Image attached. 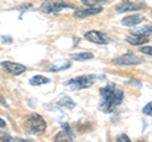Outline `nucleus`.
<instances>
[{"mask_svg":"<svg viewBox=\"0 0 152 142\" xmlns=\"http://www.w3.org/2000/svg\"><path fill=\"white\" fill-rule=\"evenodd\" d=\"M103 12V8L100 7H89L86 9H77L74 12V17L77 18V19H84L86 17H90V15H95V14H99Z\"/></svg>","mask_w":152,"mask_h":142,"instance_id":"6e6552de","label":"nucleus"},{"mask_svg":"<svg viewBox=\"0 0 152 142\" xmlns=\"http://www.w3.org/2000/svg\"><path fill=\"white\" fill-rule=\"evenodd\" d=\"M72 135H70L69 133V131H61L58 135H57L55 137V140L56 141H71L72 140Z\"/></svg>","mask_w":152,"mask_h":142,"instance_id":"f3484780","label":"nucleus"},{"mask_svg":"<svg viewBox=\"0 0 152 142\" xmlns=\"http://www.w3.org/2000/svg\"><path fill=\"white\" fill-rule=\"evenodd\" d=\"M71 66V62L67 60H57L55 62L50 64L46 67L47 71H61V70H66Z\"/></svg>","mask_w":152,"mask_h":142,"instance_id":"f8f14e48","label":"nucleus"},{"mask_svg":"<svg viewBox=\"0 0 152 142\" xmlns=\"http://www.w3.org/2000/svg\"><path fill=\"white\" fill-rule=\"evenodd\" d=\"M29 83H31V85H36V86H38V85L48 84V83H50V79L42 76V75H36V76H33V78L29 80Z\"/></svg>","mask_w":152,"mask_h":142,"instance_id":"2eb2a0df","label":"nucleus"},{"mask_svg":"<svg viewBox=\"0 0 152 142\" xmlns=\"http://www.w3.org/2000/svg\"><path fill=\"white\" fill-rule=\"evenodd\" d=\"M124 98V93L118 89L114 84H108L100 88V103L99 109L103 113H112L121 105Z\"/></svg>","mask_w":152,"mask_h":142,"instance_id":"f257e3e1","label":"nucleus"},{"mask_svg":"<svg viewBox=\"0 0 152 142\" xmlns=\"http://www.w3.org/2000/svg\"><path fill=\"white\" fill-rule=\"evenodd\" d=\"M94 79H96L95 75H83V76L70 79L69 81L65 83V86H67L71 90H83L91 86L94 84Z\"/></svg>","mask_w":152,"mask_h":142,"instance_id":"7ed1b4c3","label":"nucleus"},{"mask_svg":"<svg viewBox=\"0 0 152 142\" xmlns=\"http://www.w3.org/2000/svg\"><path fill=\"white\" fill-rule=\"evenodd\" d=\"M74 60L76 61H88V60H91L94 57L93 53H90V52H81V53H75L71 56Z\"/></svg>","mask_w":152,"mask_h":142,"instance_id":"dca6fc26","label":"nucleus"},{"mask_svg":"<svg viewBox=\"0 0 152 142\" xmlns=\"http://www.w3.org/2000/svg\"><path fill=\"white\" fill-rule=\"evenodd\" d=\"M143 113L146 116H151L152 117V102L147 103L146 105L143 107Z\"/></svg>","mask_w":152,"mask_h":142,"instance_id":"6ab92c4d","label":"nucleus"},{"mask_svg":"<svg viewBox=\"0 0 152 142\" xmlns=\"http://www.w3.org/2000/svg\"><path fill=\"white\" fill-rule=\"evenodd\" d=\"M24 127H26V131L31 135H42L46 131L47 124H46V121L39 114L33 113V114L27 117Z\"/></svg>","mask_w":152,"mask_h":142,"instance_id":"f03ea898","label":"nucleus"},{"mask_svg":"<svg viewBox=\"0 0 152 142\" xmlns=\"http://www.w3.org/2000/svg\"><path fill=\"white\" fill-rule=\"evenodd\" d=\"M117 141H119V142H124V141H131L129 140V137H128L127 135H121L119 137H118V138H117Z\"/></svg>","mask_w":152,"mask_h":142,"instance_id":"412c9836","label":"nucleus"},{"mask_svg":"<svg viewBox=\"0 0 152 142\" xmlns=\"http://www.w3.org/2000/svg\"><path fill=\"white\" fill-rule=\"evenodd\" d=\"M0 138H1V140H8V141H13L12 137H9L8 135H4L3 132H0Z\"/></svg>","mask_w":152,"mask_h":142,"instance_id":"4be33fe9","label":"nucleus"},{"mask_svg":"<svg viewBox=\"0 0 152 142\" xmlns=\"http://www.w3.org/2000/svg\"><path fill=\"white\" fill-rule=\"evenodd\" d=\"M112 62L114 65H118V66H133V65H140L143 62V60L141 57H138L137 55H133V53H124L119 56V57L114 59Z\"/></svg>","mask_w":152,"mask_h":142,"instance_id":"39448f33","label":"nucleus"},{"mask_svg":"<svg viewBox=\"0 0 152 142\" xmlns=\"http://www.w3.org/2000/svg\"><path fill=\"white\" fill-rule=\"evenodd\" d=\"M56 104L62 108H66V109H72L76 105V103L69 95H66V94H61V95L56 99Z\"/></svg>","mask_w":152,"mask_h":142,"instance_id":"ddd939ff","label":"nucleus"},{"mask_svg":"<svg viewBox=\"0 0 152 142\" xmlns=\"http://www.w3.org/2000/svg\"><path fill=\"white\" fill-rule=\"evenodd\" d=\"M127 42L132 46H141V45H146L148 43V36H143V34H131L127 37Z\"/></svg>","mask_w":152,"mask_h":142,"instance_id":"9b49d317","label":"nucleus"},{"mask_svg":"<svg viewBox=\"0 0 152 142\" xmlns=\"http://www.w3.org/2000/svg\"><path fill=\"white\" fill-rule=\"evenodd\" d=\"M132 34H143V36H150L152 34V26H141L137 27L134 26L133 29H131Z\"/></svg>","mask_w":152,"mask_h":142,"instance_id":"4468645a","label":"nucleus"},{"mask_svg":"<svg viewBox=\"0 0 152 142\" xmlns=\"http://www.w3.org/2000/svg\"><path fill=\"white\" fill-rule=\"evenodd\" d=\"M81 3L86 7H99L102 4H105L107 0H81Z\"/></svg>","mask_w":152,"mask_h":142,"instance_id":"a211bd4d","label":"nucleus"},{"mask_svg":"<svg viewBox=\"0 0 152 142\" xmlns=\"http://www.w3.org/2000/svg\"><path fill=\"white\" fill-rule=\"evenodd\" d=\"M140 51L142 52V53H145V55L152 56V46H145V47H142Z\"/></svg>","mask_w":152,"mask_h":142,"instance_id":"aec40b11","label":"nucleus"},{"mask_svg":"<svg viewBox=\"0 0 152 142\" xmlns=\"http://www.w3.org/2000/svg\"><path fill=\"white\" fill-rule=\"evenodd\" d=\"M69 8H75L72 4H67V3H62V1H56V0H47L46 3H43L41 5V12L46 13V14H57L60 12L65 10ZM76 9V8H75Z\"/></svg>","mask_w":152,"mask_h":142,"instance_id":"20e7f679","label":"nucleus"},{"mask_svg":"<svg viewBox=\"0 0 152 142\" xmlns=\"http://www.w3.org/2000/svg\"><path fill=\"white\" fill-rule=\"evenodd\" d=\"M3 69L7 71L8 74L10 75H20L23 74L24 71L27 70L24 65H20V64H15V62H10V61H5V62H1Z\"/></svg>","mask_w":152,"mask_h":142,"instance_id":"1a4fd4ad","label":"nucleus"},{"mask_svg":"<svg viewBox=\"0 0 152 142\" xmlns=\"http://www.w3.org/2000/svg\"><path fill=\"white\" fill-rule=\"evenodd\" d=\"M4 127H7V123H5V121H3L1 118H0V128H4Z\"/></svg>","mask_w":152,"mask_h":142,"instance_id":"5701e85b","label":"nucleus"},{"mask_svg":"<svg viewBox=\"0 0 152 142\" xmlns=\"http://www.w3.org/2000/svg\"><path fill=\"white\" fill-rule=\"evenodd\" d=\"M145 8V4L142 3H131L129 0H124L123 3L118 4L115 7L117 13H126V12H133V10H141Z\"/></svg>","mask_w":152,"mask_h":142,"instance_id":"0eeeda50","label":"nucleus"},{"mask_svg":"<svg viewBox=\"0 0 152 142\" xmlns=\"http://www.w3.org/2000/svg\"><path fill=\"white\" fill-rule=\"evenodd\" d=\"M85 38L88 41L93 42V43H96V45H108L110 42V38L103 32H99V31H89L85 33Z\"/></svg>","mask_w":152,"mask_h":142,"instance_id":"423d86ee","label":"nucleus"},{"mask_svg":"<svg viewBox=\"0 0 152 142\" xmlns=\"http://www.w3.org/2000/svg\"><path fill=\"white\" fill-rule=\"evenodd\" d=\"M151 17H152V12H151Z\"/></svg>","mask_w":152,"mask_h":142,"instance_id":"b1692460","label":"nucleus"},{"mask_svg":"<svg viewBox=\"0 0 152 142\" xmlns=\"http://www.w3.org/2000/svg\"><path fill=\"white\" fill-rule=\"evenodd\" d=\"M145 20V17L141 15V14H132V15H127L122 19V24L127 26V27H134L138 26L140 23H142Z\"/></svg>","mask_w":152,"mask_h":142,"instance_id":"9d476101","label":"nucleus"}]
</instances>
